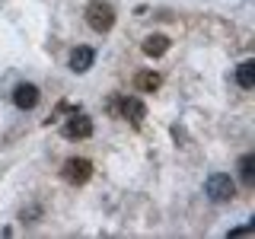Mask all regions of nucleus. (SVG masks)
Here are the masks:
<instances>
[{"label":"nucleus","mask_w":255,"mask_h":239,"mask_svg":"<svg viewBox=\"0 0 255 239\" xmlns=\"http://www.w3.org/2000/svg\"><path fill=\"white\" fill-rule=\"evenodd\" d=\"M96 64V51L90 45H77L74 51H70V61H67V67L74 70V74H86V70H90Z\"/></svg>","instance_id":"0eeeda50"},{"label":"nucleus","mask_w":255,"mask_h":239,"mask_svg":"<svg viewBox=\"0 0 255 239\" xmlns=\"http://www.w3.org/2000/svg\"><path fill=\"white\" fill-rule=\"evenodd\" d=\"M159 83H163V77H159L156 70H140V74L134 77V86H137L140 93H153V90H159Z\"/></svg>","instance_id":"1a4fd4ad"},{"label":"nucleus","mask_w":255,"mask_h":239,"mask_svg":"<svg viewBox=\"0 0 255 239\" xmlns=\"http://www.w3.org/2000/svg\"><path fill=\"white\" fill-rule=\"evenodd\" d=\"M236 83L243 86V90H252L255 86V61H243L236 67Z\"/></svg>","instance_id":"9d476101"},{"label":"nucleus","mask_w":255,"mask_h":239,"mask_svg":"<svg viewBox=\"0 0 255 239\" xmlns=\"http://www.w3.org/2000/svg\"><path fill=\"white\" fill-rule=\"evenodd\" d=\"M38 99H42V93H38V86H35V83H16V90H13V102H16V109L32 112V109L38 106Z\"/></svg>","instance_id":"423d86ee"},{"label":"nucleus","mask_w":255,"mask_h":239,"mask_svg":"<svg viewBox=\"0 0 255 239\" xmlns=\"http://www.w3.org/2000/svg\"><path fill=\"white\" fill-rule=\"evenodd\" d=\"M204 195L211 198L214 204L233 201V195H236V182L230 179L227 172H211V175H207V182H204Z\"/></svg>","instance_id":"f03ea898"},{"label":"nucleus","mask_w":255,"mask_h":239,"mask_svg":"<svg viewBox=\"0 0 255 239\" xmlns=\"http://www.w3.org/2000/svg\"><path fill=\"white\" fill-rule=\"evenodd\" d=\"M90 175H93V163H90V159H83V156L64 159L61 179L67 182V185H86V182H90Z\"/></svg>","instance_id":"20e7f679"},{"label":"nucleus","mask_w":255,"mask_h":239,"mask_svg":"<svg viewBox=\"0 0 255 239\" xmlns=\"http://www.w3.org/2000/svg\"><path fill=\"white\" fill-rule=\"evenodd\" d=\"M140 48H143V54H147V58H163V54L169 51V38L156 32V35H147V38H143Z\"/></svg>","instance_id":"6e6552de"},{"label":"nucleus","mask_w":255,"mask_h":239,"mask_svg":"<svg viewBox=\"0 0 255 239\" xmlns=\"http://www.w3.org/2000/svg\"><path fill=\"white\" fill-rule=\"evenodd\" d=\"M109 109L115 112L118 118H128V121H134V124H140L143 118H147V106H143L137 96H118V99L109 102Z\"/></svg>","instance_id":"7ed1b4c3"},{"label":"nucleus","mask_w":255,"mask_h":239,"mask_svg":"<svg viewBox=\"0 0 255 239\" xmlns=\"http://www.w3.org/2000/svg\"><path fill=\"white\" fill-rule=\"evenodd\" d=\"M61 134L67 140H86V137H93V118L90 115H77V112H74V118L64 121Z\"/></svg>","instance_id":"39448f33"},{"label":"nucleus","mask_w":255,"mask_h":239,"mask_svg":"<svg viewBox=\"0 0 255 239\" xmlns=\"http://www.w3.org/2000/svg\"><path fill=\"white\" fill-rule=\"evenodd\" d=\"M239 179H243L246 185H255V153H246L239 159Z\"/></svg>","instance_id":"9b49d317"},{"label":"nucleus","mask_w":255,"mask_h":239,"mask_svg":"<svg viewBox=\"0 0 255 239\" xmlns=\"http://www.w3.org/2000/svg\"><path fill=\"white\" fill-rule=\"evenodd\" d=\"M246 233H252V227H236V230H230V236H246Z\"/></svg>","instance_id":"f8f14e48"},{"label":"nucleus","mask_w":255,"mask_h":239,"mask_svg":"<svg viewBox=\"0 0 255 239\" xmlns=\"http://www.w3.org/2000/svg\"><path fill=\"white\" fill-rule=\"evenodd\" d=\"M83 16H86V26L93 32H99V35L102 32H112V26H115V6L106 3V0H90Z\"/></svg>","instance_id":"f257e3e1"}]
</instances>
